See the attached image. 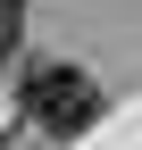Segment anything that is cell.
Masks as SVG:
<instances>
[{
	"label": "cell",
	"instance_id": "cell-1",
	"mask_svg": "<svg viewBox=\"0 0 142 150\" xmlns=\"http://www.w3.org/2000/svg\"><path fill=\"white\" fill-rule=\"evenodd\" d=\"M17 100H25V117L42 125L50 142H67V134H84V125L100 117V83L84 67H25V92H17Z\"/></svg>",
	"mask_w": 142,
	"mask_h": 150
},
{
	"label": "cell",
	"instance_id": "cell-2",
	"mask_svg": "<svg viewBox=\"0 0 142 150\" xmlns=\"http://www.w3.org/2000/svg\"><path fill=\"white\" fill-rule=\"evenodd\" d=\"M17 33H25V0H0V59L17 50Z\"/></svg>",
	"mask_w": 142,
	"mask_h": 150
}]
</instances>
